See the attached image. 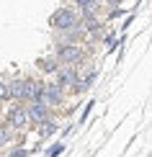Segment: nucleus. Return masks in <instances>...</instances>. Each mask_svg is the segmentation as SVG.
I'll list each match as a JSON object with an SVG mask.
<instances>
[{
    "instance_id": "obj_2",
    "label": "nucleus",
    "mask_w": 152,
    "mask_h": 157,
    "mask_svg": "<svg viewBox=\"0 0 152 157\" xmlns=\"http://www.w3.org/2000/svg\"><path fill=\"white\" fill-rule=\"evenodd\" d=\"M29 121H36V124H41L44 119H47V106H44V101L41 98H36V101H31V106H29Z\"/></svg>"
},
{
    "instance_id": "obj_16",
    "label": "nucleus",
    "mask_w": 152,
    "mask_h": 157,
    "mask_svg": "<svg viewBox=\"0 0 152 157\" xmlns=\"http://www.w3.org/2000/svg\"><path fill=\"white\" fill-rule=\"evenodd\" d=\"M111 3H121V0H111Z\"/></svg>"
},
{
    "instance_id": "obj_4",
    "label": "nucleus",
    "mask_w": 152,
    "mask_h": 157,
    "mask_svg": "<svg viewBox=\"0 0 152 157\" xmlns=\"http://www.w3.org/2000/svg\"><path fill=\"white\" fill-rule=\"evenodd\" d=\"M57 54H59V59H62V62H77L83 57V52L77 49V47H59Z\"/></svg>"
},
{
    "instance_id": "obj_13",
    "label": "nucleus",
    "mask_w": 152,
    "mask_h": 157,
    "mask_svg": "<svg viewBox=\"0 0 152 157\" xmlns=\"http://www.w3.org/2000/svg\"><path fill=\"white\" fill-rule=\"evenodd\" d=\"M85 26H88V31H95V29H98V21H95L93 16H90L88 21H85Z\"/></svg>"
},
{
    "instance_id": "obj_15",
    "label": "nucleus",
    "mask_w": 152,
    "mask_h": 157,
    "mask_svg": "<svg viewBox=\"0 0 152 157\" xmlns=\"http://www.w3.org/2000/svg\"><path fill=\"white\" fill-rule=\"evenodd\" d=\"M75 3L83 8V5H95V0H75Z\"/></svg>"
},
{
    "instance_id": "obj_10",
    "label": "nucleus",
    "mask_w": 152,
    "mask_h": 157,
    "mask_svg": "<svg viewBox=\"0 0 152 157\" xmlns=\"http://www.w3.org/2000/svg\"><path fill=\"white\" fill-rule=\"evenodd\" d=\"M8 98H10V88L5 82H0V101H8Z\"/></svg>"
},
{
    "instance_id": "obj_11",
    "label": "nucleus",
    "mask_w": 152,
    "mask_h": 157,
    "mask_svg": "<svg viewBox=\"0 0 152 157\" xmlns=\"http://www.w3.org/2000/svg\"><path fill=\"white\" fill-rule=\"evenodd\" d=\"M41 70H44V72H54V70H57V62H52V59L41 62Z\"/></svg>"
},
{
    "instance_id": "obj_1",
    "label": "nucleus",
    "mask_w": 152,
    "mask_h": 157,
    "mask_svg": "<svg viewBox=\"0 0 152 157\" xmlns=\"http://www.w3.org/2000/svg\"><path fill=\"white\" fill-rule=\"evenodd\" d=\"M52 26H54V29H72V26H75V13L67 10V8L57 10L54 16H52Z\"/></svg>"
},
{
    "instance_id": "obj_14",
    "label": "nucleus",
    "mask_w": 152,
    "mask_h": 157,
    "mask_svg": "<svg viewBox=\"0 0 152 157\" xmlns=\"http://www.w3.org/2000/svg\"><path fill=\"white\" fill-rule=\"evenodd\" d=\"M23 155H29V152H26V149H13L10 152V157H23Z\"/></svg>"
},
{
    "instance_id": "obj_8",
    "label": "nucleus",
    "mask_w": 152,
    "mask_h": 157,
    "mask_svg": "<svg viewBox=\"0 0 152 157\" xmlns=\"http://www.w3.org/2000/svg\"><path fill=\"white\" fill-rule=\"evenodd\" d=\"M54 124H52V121H47V119H44L41 121V136H49V134H54Z\"/></svg>"
},
{
    "instance_id": "obj_12",
    "label": "nucleus",
    "mask_w": 152,
    "mask_h": 157,
    "mask_svg": "<svg viewBox=\"0 0 152 157\" xmlns=\"http://www.w3.org/2000/svg\"><path fill=\"white\" fill-rule=\"evenodd\" d=\"M59 152H64V144H59V142H57L54 147H49V149H47V155H59Z\"/></svg>"
},
{
    "instance_id": "obj_3",
    "label": "nucleus",
    "mask_w": 152,
    "mask_h": 157,
    "mask_svg": "<svg viewBox=\"0 0 152 157\" xmlns=\"http://www.w3.org/2000/svg\"><path fill=\"white\" fill-rule=\"evenodd\" d=\"M8 119H10V126H16V129H26L29 126V113H26L23 108H18V106L8 113Z\"/></svg>"
},
{
    "instance_id": "obj_9",
    "label": "nucleus",
    "mask_w": 152,
    "mask_h": 157,
    "mask_svg": "<svg viewBox=\"0 0 152 157\" xmlns=\"http://www.w3.org/2000/svg\"><path fill=\"white\" fill-rule=\"evenodd\" d=\"M72 77H75V72L72 70H64V72H59V82L67 85V82H72Z\"/></svg>"
},
{
    "instance_id": "obj_5",
    "label": "nucleus",
    "mask_w": 152,
    "mask_h": 157,
    "mask_svg": "<svg viewBox=\"0 0 152 157\" xmlns=\"http://www.w3.org/2000/svg\"><path fill=\"white\" fill-rule=\"evenodd\" d=\"M41 90H44V85H41V82H34V80L23 82V98H29V101H36V98H41Z\"/></svg>"
},
{
    "instance_id": "obj_7",
    "label": "nucleus",
    "mask_w": 152,
    "mask_h": 157,
    "mask_svg": "<svg viewBox=\"0 0 152 157\" xmlns=\"http://www.w3.org/2000/svg\"><path fill=\"white\" fill-rule=\"evenodd\" d=\"M10 98H23V82H10Z\"/></svg>"
},
{
    "instance_id": "obj_6",
    "label": "nucleus",
    "mask_w": 152,
    "mask_h": 157,
    "mask_svg": "<svg viewBox=\"0 0 152 157\" xmlns=\"http://www.w3.org/2000/svg\"><path fill=\"white\" fill-rule=\"evenodd\" d=\"M59 85H44V90H41V101H47V103H59Z\"/></svg>"
}]
</instances>
